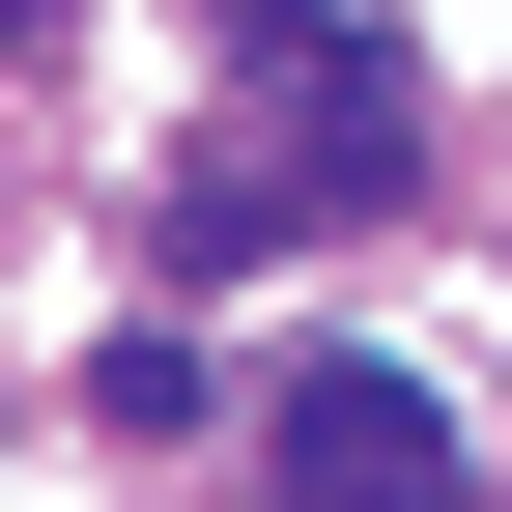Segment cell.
I'll return each instance as SVG.
<instances>
[{
    "label": "cell",
    "mask_w": 512,
    "mask_h": 512,
    "mask_svg": "<svg viewBox=\"0 0 512 512\" xmlns=\"http://www.w3.org/2000/svg\"><path fill=\"white\" fill-rule=\"evenodd\" d=\"M285 512H456V399L427 370H285Z\"/></svg>",
    "instance_id": "6da1fadb"
},
{
    "label": "cell",
    "mask_w": 512,
    "mask_h": 512,
    "mask_svg": "<svg viewBox=\"0 0 512 512\" xmlns=\"http://www.w3.org/2000/svg\"><path fill=\"white\" fill-rule=\"evenodd\" d=\"M29 29H57V0H0V57H29Z\"/></svg>",
    "instance_id": "7a4b0ae2"
}]
</instances>
